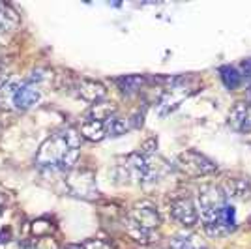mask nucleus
Listing matches in <instances>:
<instances>
[{
    "label": "nucleus",
    "mask_w": 251,
    "mask_h": 249,
    "mask_svg": "<svg viewBox=\"0 0 251 249\" xmlns=\"http://www.w3.org/2000/svg\"><path fill=\"white\" fill-rule=\"evenodd\" d=\"M17 25V15L10 6L0 4V32L11 30Z\"/></svg>",
    "instance_id": "obj_20"
},
{
    "label": "nucleus",
    "mask_w": 251,
    "mask_h": 249,
    "mask_svg": "<svg viewBox=\"0 0 251 249\" xmlns=\"http://www.w3.org/2000/svg\"><path fill=\"white\" fill-rule=\"evenodd\" d=\"M115 114H116V107L113 103H107V101H98L90 109V118L98 120V122H103V124L107 120H111Z\"/></svg>",
    "instance_id": "obj_17"
},
{
    "label": "nucleus",
    "mask_w": 251,
    "mask_h": 249,
    "mask_svg": "<svg viewBox=\"0 0 251 249\" xmlns=\"http://www.w3.org/2000/svg\"><path fill=\"white\" fill-rule=\"evenodd\" d=\"M220 73H221V81H223V84L229 90H234V88L240 86L242 75L234 66H223V68H220Z\"/></svg>",
    "instance_id": "obj_18"
},
{
    "label": "nucleus",
    "mask_w": 251,
    "mask_h": 249,
    "mask_svg": "<svg viewBox=\"0 0 251 249\" xmlns=\"http://www.w3.org/2000/svg\"><path fill=\"white\" fill-rule=\"evenodd\" d=\"M81 139L83 137L74 127H62L40 146L36 154V165L49 173L72 171L79 159Z\"/></svg>",
    "instance_id": "obj_1"
},
{
    "label": "nucleus",
    "mask_w": 251,
    "mask_h": 249,
    "mask_svg": "<svg viewBox=\"0 0 251 249\" xmlns=\"http://www.w3.org/2000/svg\"><path fill=\"white\" fill-rule=\"evenodd\" d=\"M105 129H107V135L109 137L124 135L126 131L129 129V120H122V118H118V116H113L111 120L105 122Z\"/></svg>",
    "instance_id": "obj_19"
},
{
    "label": "nucleus",
    "mask_w": 251,
    "mask_h": 249,
    "mask_svg": "<svg viewBox=\"0 0 251 249\" xmlns=\"http://www.w3.org/2000/svg\"><path fill=\"white\" fill-rule=\"evenodd\" d=\"M34 246H36V249H60L58 242L51 236H42V238L34 240Z\"/></svg>",
    "instance_id": "obj_23"
},
{
    "label": "nucleus",
    "mask_w": 251,
    "mask_h": 249,
    "mask_svg": "<svg viewBox=\"0 0 251 249\" xmlns=\"http://www.w3.org/2000/svg\"><path fill=\"white\" fill-rule=\"evenodd\" d=\"M66 249H83V246H68Z\"/></svg>",
    "instance_id": "obj_25"
},
{
    "label": "nucleus",
    "mask_w": 251,
    "mask_h": 249,
    "mask_svg": "<svg viewBox=\"0 0 251 249\" xmlns=\"http://www.w3.org/2000/svg\"><path fill=\"white\" fill-rule=\"evenodd\" d=\"M169 212L175 221H178L182 227L191 228L199 221V212L197 204L191 197H175L169 204Z\"/></svg>",
    "instance_id": "obj_9"
},
{
    "label": "nucleus",
    "mask_w": 251,
    "mask_h": 249,
    "mask_svg": "<svg viewBox=\"0 0 251 249\" xmlns=\"http://www.w3.org/2000/svg\"><path fill=\"white\" fill-rule=\"evenodd\" d=\"M229 202V197L225 195L223 187L216 186V184H204L199 189V195H197V212L201 216L202 225L208 223L212 219L220 214V210Z\"/></svg>",
    "instance_id": "obj_5"
},
{
    "label": "nucleus",
    "mask_w": 251,
    "mask_h": 249,
    "mask_svg": "<svg viewBox=\"0 0 251 249\" xmlns=\"http://www.w3.org/2000/svg\"><path fill=\"white\" fill-rule=\"evenodd\" d=\"M180 83H182V79H176L175 84H173V88H169L167 92L161 96V100H159V103H157V109H159V114H161V116H165V114H169L171 111H175L178 105L184 101V98L189 96V90Z\"/></svg>",
    "instance_id": "obj_10"
},
{
    "label": "nucleus",
    "mask_w": 251,
    "mask_h": 249,
    "mask_svg": "<svg viewBox=\"0 0 251 249\" xmlns=\"http://www.w3.org/2000/svg\"><path fill=\"white\" fill-rule=\"evenodd\" d=\"M176 169L180 173H184L186 176L191 178H201V176H210L214 173H218V165L201 154L197 150H186L176 157Z\"/></svg>",
    "instance_id": "obj_6"
},
{
    "label": "nucleus",
    "mask_w": 251,
    "mask_h": 249,
    "mask_svg": "<svg viewBox=\"0 0 251 249\" xmlns=\"http://www.w3.org/2000/svg\"><path fill=\"white\" fill-rule=\"evenodd\" d=\"M77 92L83 98L84 101L88 103H98V101H103L105 96H107V88L98 81L92 79H81L77 83Z\"/></svg>",
    "instance_id": "obj_12"
},
{
    "label": "nucleus",
    "mask_w": 251,
    "mask_h": 249,
    "mask_svg": "<svg viewBox=\"0 0 251 249\" xmlns=\"http://www.w3.org/2000/svg\"><path fill=\"white\" fill-rule=\"evenodd\" d=\"M118 171H120V176L126 180H133L141 186H152L161 178L165 167L154 163V156L145 157L135 152L126 157L122 165H118Z\"/></svg>",
    "instance_id": "obj_4"
},
{
    "label": "nucleus",
    "mask_w": 251,
    "mask_h": 249,
    "mask_svg": "<svg viewBox=\"0 0 251 249\" xmlns=\"http://www.w3.org/2000/svg\"><path fill=\"white\" fill-rule=\"evenodd\" d=\"M229 125L236 133H250L251 131V103L250 101H238L230 109Z\"/></svg>",
    "instance_id": "obj_11"
},
{
    "label": "nucleus",
    "mask_w": 251,
    "mask_h": 249,
    "mask_svg": "<svg viewBox=\"0 0 251 249\" xmlns=\"http://www.w3.org/2000/svg\"><path fill=\"white\" fill-rule=\"evenodd\" d=\"M171 249H208V246L199 234L184 232L171 240Z\"/></svg>",
    "instance_id": "obj_14"
},
{
    "label": "nucleus",
    "mask_w": 251,
    "mask_h": 249,
    "mask_svg": "<svg viewBox=\"0 0 251 249\" xmlns=\"http://www.w3.org/2000/svg\"><path fill=\"white\" fill-rule=\"evenodd\" d=\"M238 72L242 75V81H246L251 86V58H248V60H244L240 64V70Z\"/></svg>",
    "instance_id": "obj_24"
},
{
    "label": "nucleus",
    "mask_w": 251,
    "mask_h": 249,
    "mask_svg": "<svg viewBox=\"0 0 251 249\" xmlns=\"http://www.w3.org/2000/svg\"><path fill=\"white\" fill-rule=\"evenodd\" d=\"M161 225V218L152 200L135 202L129 210L126 230L137 244H152L156 240V230Z\"/></svg>",
    "instance_id": "obj_3"
},
{
    "label": "nucleus",
    "mask_w": 251,
    "mask_h": 249,
    "mask_svg": "<svg viewBox=\"0 0 251 249\" xmlns=\"http://www.w3.org/2000/svg\"><path fill=\"white\" fill-rule=\"evenodd\" d=\"M79 135L83 137V139L92 141V143H98V141H101V139L107 137V129H105L103 122H98V120L88 118V120H84L83 124H81V127H79Z\"/></svg>",
    "instance_id": "obj_15"
},
{
    "label": "nucleus",
    "mask_w": 251,
    "mask_h": 249,
    "mask_svg": "<svg viewBox=\"0 0 251 249\" xmlns=\"http://www.w3.org/2000/svg\"><path fill=\"white\" fill-rule=\"evenodd\" d=\"M223 191H225L227 197L246 200L251 195V182L248 178H230L229 182L225 184V187H223Z\"/></svg>",
    "instance_id": "obj_13"
},
{
    "label": "nucleus",
    "mask_w": 251,
    "mask_h": 249,
    "mask_svg": "<svg viewBox=\"0 0 251 249\" xmlns=\"http://www.w3.org/2000/svg\"><path fill=\"white\" fill-rule=\"evenodd\" d=\"M246 98H248V101H250V103H251V86H250V88H248V96H246Z\"/></svg>",
    "instance_id": "obj_26"
},
{
    "label": "nucleus",
    "mask_w": 251,
    "mask_h": 249,
    "mask_svg": "<svg viewBox=\"0 0 251 249\" xmlns=\"http://www.w3.org/2000/svg\"><path fill=\"white\" fill-rule=\"evenodd\" d=\"M156 148H157L156 139H148L147 143H143V145H141V148H139L137 152L145 157H152V156H156Z\"/></svg>",
    "instance_id": "obj_22"
},
{
    "label": "nucleus",
    "mask_w": 251,
    "mask_h": 249,
    "mask_svg": "<svg viewBox=\"0 0 251 249\" xmlns=\"http://www.w3.org/2000/svg\"><path fill=\"white\" fill-rule=\"evenodd\" d=\"M234 228H236V208L232 206L230 202H227L225 206L221 208L220 214L212 221L202 225V230L206 232V236H210V238L227 236Z\"/></svg>",
    "instance_id": "obj_8"
},
{
    "label": "nucleus",
    "mask_w": 251,
    "mask_h": 249,
    "mask_svg": "<svg viewBox=\"0 0 251 249\" xmlns=\"http://www.w3.org/2000/svg\"><path fill=\"white\" fill-rule=\"evenodd\" d=\"M42 101V90L30 79L17 81L11 75H0V107L10 111H28Z\"/></svg>",
    "instance_id": "obj_2"
},
{
    "label": "nucleus",
    "mask_w": 251,
    "mask_h": 249,
    "mask_svg": "<svg viewBox=\"0 0 251 249\" xmlns=\"http://www.w3.org/2000/svg\"><path fill=\"white\" fill-rule=\"evenodd\" d=\"M145 77L143 75H124V77H116L115 83L118 84V88L122 90V94L126 96H131V94H137L143 84H145Z\"/></svg>",
    "instance_id": "obj_16"
},
{
    "label": "nucleus",
    "mask_w": 251,
    "mask_h": 249,
    "mask_svg": "<svg viewBox=\"0 0 251 249\" xmlns=\"http://www.w3.org/2000/svg\"><path fill=\"white\" fill-rule=\"evenodd\" d=\"M83 249H116L111 242H107V240H86L83 244Z\"/></svg>",
    "instance_id": "obj_21"
},
{
    "label": "nucleus",
    "mask_w": 251,
    "mask_h": 249,
    "mask_svg": "<svg viewBox=\"0 0 251 249\" xmlns=\"http://www.w3.org/2000/svg\"><path fill=\"white\" fill-rule=\"evenodd\" d=\"M66 186L75 197L94 200L98 199V187H96V176L88 169H72L66 178Z\"/></svg>",
    "instance_id": "obj_7"
}]
</instances>
